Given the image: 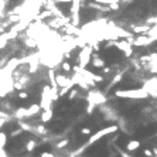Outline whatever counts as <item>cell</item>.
Segmentation results:
<instances>
[{"instance_id": "5b68a950", "label": "cell", "mask_w": 157, "mask_h": 157, "mask_svg": "<svg viewBox=\"0 0 157 157\" xmlns=\"http://www.w3.org/2000/svg\"><path fill=\"white\" fill-rule=\"evenodd\" d=\"M118 130V126H109V127H105V129H102V130H99L96 134H92L91 137H89V141L87 143V146H89V144H92V143H95L96 140H99L101 137H103L105 134H109V133H113V132H116Z\"/></svg>"}, {"instance_id": "83f0119b", "label": "cell", "mask_w": 157, "mask_h": 157, "mask_svg": "<svg viewBox=\"0 0 157 157\" xmlns=\"http://www.w3.org/2000/svg\"><path fill=\"white\" fill-rule=\"evenodd\" d=\"M6 123V120H4V118H0V127Z\"/></svg>"}, {"instance_id": "9c48e42d", "label": "cell", "mask_w": 157, "mask_h": 157, "mask_svg": "<svg viewBox=\"0 0 157 157\" xmlns=\"http://www.w3.org/2000/svg\"><path fill=\"white\" fill-rule=\"evenodd\" d=\"M41 110V108H40V105H37V103H34V105H31L30 108H26V118H33V116H36V115H38V112Z\"/></svg>"}, {"instance_id": "e0dca14e", "label": "cell", "mask_w": 157, "mask_h": 157, "mask_svg": "<svg viewBox=\"0 0 157 157\" xmlns=\"http://www.w3.org/2000/svg\"><path fill=\"white\" fill-rule=\"evenodd\" d=\"M77 96H78V89H70V92H68V99H70V101H74Z\"/></svg>"}, {"instance_id": "9a60e30c", "label": "cell", "mask_w": 157, "mask_h": 157, "mask_svg": "<svg viewBox=\"0 0 157 157\" xmlns=\"http://www.w3.org/2000/svg\"><path fill=\"white\" fill-rule=\"evenodd\" d=\"M6 143H7V134L3 133V132H0V147L4 149Z\"/></svg>"}, {"instance_id": "6da1fadb", "label": "cell", "mask_w": 157, "mask_h": 157, "mask_svg": "<svg viewBox=\"0 0 157 157\" xmlns=\"http://www.w3.org/2000/svg\"><path fill=\"white\" fill-rule=\"evenodd\" d=\"M115 95L118 98H129V99H146L149 95L146 94L144 89L137 88V89H118Z\"/></svg>"}, {"instance_id": "3957f363", "label": "cell", "mask_w": 157, "mask_h": 157, "mask_svg": "<svg viewBox=\"0 0 157 157\" xmlns=\"http://www.w3.org/2000/svg\"><path fill=\"white\" fill-rule=\"evenodd\" d=\"M88 103H94L95 106L98 105H103L106 103V96L103 94H101L99 91H89V94L87 96Z\"/></svg>"}, {"instance_id": "7a4b0ae2", "label": "cell", "mask_w": 157, "mask_h": 157, "mask_svg": "<svg viewBox=\"0 0 157 157\" xmlns=\"http://www.w3.org/2000/svg\"><path fill=\"white\" fill-rule=\"evenodd\" d=\"M92 47L91 45H84V47L79 50L78 57H77V61H78V67L79 68H87L89 63H91V57H92Z\"/></svg>"}, {"instance_id": "d6986e66", "label": "cell", "mask_w": 157, "mask_h": 157, "mask_svg": "<svg viewBox=\"0 0 157 157\" xmlns=\"http://www.w3.org/2000/svg\"><path fill=\"white\" fill-rule=\"evenodd\" d=\"M67 144H68V139H64V140H61V141H58V143H57V147H58V149H64Z\"/></svg>"}, {"instance_id": "ba28073f", "label": "cell", "mask_w": 157, "mask_h": 157, "mask_svg": "<svg viewBox=\"0 0 157 157\" xmlns=\"http://www.w3.org/2000/svg\"><path fill=\"white\" fill-rule=\"evenodd\" d=\"M89 64H92V67H95V68H101V70L105 67V61L99 57V54H92V57H91V63Z\"/></svg>"}, {"instance_id": "7402d4cb", "label": "cell", "mask_w": 157, "mask_h": 157, "mask_svg": "<svg viewBox=\"0 0 157 157\" xmlns=\"http://www.w3.org/2000/svg\"><path fill=\"white\" fill-rule=\"evenodd\" d=\"M18 98H20V99H27V98H28V94L24 92V91H21V92L18 94Z\"/></svg>"}, {"instance_id": "8992f818", "label": "cell", "mask_w": 157, "mask_h": 157, "mask_svg": "<svg viewBox=\"0 0 157 157\" xmlns=\"http://www.w3.org/2000/svg\"><path fill=\"white\" fill-rule=\"evenodd\" d=\"M115 47L118 48L119 51H122L125 57H132L133 55V48L132 44L127 40H120V41H115Z\"/></svg>"}, {"instance_id": "44dd1931", "label": "cell", "mask_w": 157, "mask_h": 157, "mask_svg": "<svg viewBox=\"0 0 157 157\" xmlns=\"http://www.w3.org/2000/svg\"><path fill=\"white\" fill-rule=\"evenodd\" d=\"M21 133H23V130H21V129H17V130H13V132L10 133V136H11V137H16V136H20Z\"/></svg>"}, {"instance_id": "d4e9b609", "label": "cell", "mask_w": 157, "mask_h": 157, "mask_svg": "<svg viewBox=\"0 0 157 157\" xmlns=\"http://www.w3.org/2000/svg\"><path fill=\"white\" fill-rule=\"evenodd\" d=\"M41 157H54V154H53V153H47V151H45V153H41Z\"/></svg>"}, {"instance_id": "4316f807", "label": "cell", "mask_w": 157, "mask_h": 157, "mask_svg": "<svg viewBox=\"0 0 157 157\" xmlns=\"http://www.w3.org/2000/svg\"><path fill=\"white\" fill-rule=\"evenodd\" d=\"M144 154L147 157H151V151H150V150H144Z\"/></svg>"}, {"instance_id": "277c9868", "label": "cell", "mask_w": 157, "mask_h": 157, "mask_svg": "<svg viewBox=\"0 0 157 157\" xmlns=\"http://www.w3.org/2000/svg\"><path fill=\"white\" fill-rule=\"evenodd\" d=\"M156 85H157V78L156 77H153V78L147 79L144 84H143V87L141 89H144L146 91V94L149 95V96H153V99H156L157 98V92H156Z\"/></svg>"}, {"instance_id": "8fae6325", "label": "cell", "mask_w": 157, "mask_h": 157, "mask_svg": "<svg viewBox=\"0 0 157 157\" xmlns=\"http://www.w3.org/2000/svg\"><path fill=\"white\" fill-rule=\"evenodd\" d=\"M24 37H26V36H24ZM24 45L27 48H30V50H34V48H37V41L34 38L26 37V38H24Z\"/></svg>"}, {"instance_id": "ac0fdd59", "label": "cell", "mask_w": 157, "mask_h": 157, "mask_svg": "<svg viewBox=\"0 0 157 157\" xmlns=\"http://www.w3.org/2000/svg\"><path fill=\"white\" fill-rule=\"evenodd\" d=\"M36 146H37V143L34 140H30L28 143H27V146H26V149H27V151H33V150L36 149Z\"/></svg>"}, {"instance_id": "ffe728a7", "label": "cell", "mask_w": 157, "mask_h": 157, "mask_svg": "<svg viewBox=\"0 0 157 157\" xmlns=\"http://www.w3.org/2000/svg\"><path fill=\"white\" fill-rule=\"evenodd\" d=\"M95 108H96V106H95L94 103H88V108H87V113H89V115H91V113H92V112H94V110H95Z\"/></svg>"}, {"instance_id": "52a82bcc", "label": "cell", "mask_w": 157, "mask_h": 157, "mask_svg": "<svg viewBox=\"0 0 157 157\" xmlns=\"http://www.w3.org/2000/svg\"><path fill=\"white\" fill-rule=\"evenodd\" d=\"M151 43H154V41H151V38H149L147 36H144V34H140V36H136L133 40H132V45L134 47H147L150 45Z\"/></svg>"}, {"instance_id": "603a6c76", "label": "cell", "mask_w": 157, "mask_h": 157, "mask_svg": "<svg viewBox=\"0 0 157 157\" xmlns=\"http://www.w3.org/2000/svg\"><path fill=\"white\" fill-rule=\"evenodd\" d=\"M81 133L82 134H91V129H88V127H82V129H81Z\"/></svg>"}, {"instance_id": "4fadbf2b", "label": "cell", "mask_w": 157, "mask_h": 157, "mask_svg": "<svg viewBox=\"0 0 157 157\" xmlns=\"http://www.w3.org/2000/svg\"><path fill=\"white\" fill-rule=\"evenodd\" d=\"M60 65H61V70H63L64 72H65V74H67V72H71V71H72V65H71V64L68 63V61H63V63L60 64Z\"/></svg>"}, {"instance_id": "2e32d148", "label": "cell", "mask_w": 157, "mask_h": 157, "mask_svg": "<svg viewBox=\"0 0 157 157\" xmlns=\"http://www.w3.org/2000/svg\"><path fill=\"white\" fill-rule=\"evenodd\" d=\"M70 89H72V88H71V87H63L60 91H58V92H57V94H58V98H63V96H65V95L70 92Z\"/></svg>"}, {"instance_id": "cb8c5ba5", "label": "cell", "mask_w": 157, "mask_h": 157, "mask_svg": "<svg viewBox=\"0 0 157 157\" xmlns=\"http://www.w3.org/2000/svg\"><path fill=\"white\" fill-rule=\"evenodd\" d=\"M55 4H60V3H71L72 0H53Z\"/></svg>"}, {"instance_id": "484cf974", "label": "cell", "mask_w": 157, "mask_h": 157, "mask_svg": "<svg viewBox=\"0 0 157 157\" xmlns=\"http://www.w3.org/2000/svg\"><path fill=\"white\" fill-rule=\"evenodd\" d=\"M110 71H112V70H110L109 67H103V68H102V72H103V74H109Z\"/></svg>"}, {"instance_id": "7c38bea8", "label": "cell", "mask_w": 157, "mask_h": 157, "mask_svg": "<svg viewBox=\"0 0 157 157\" xmlns=\"http://www.w3.org/2000/svg\"><path fill=\"white\" fill-rule=\"evenodd\" d=\"M139 147H140V141L133 140V141H130V143H127L126 150H127V151H134V150H137Z\"/></svg>"}, {"instance_id": "5bb4252c", "label": "cell", "mask_w": 157, "mask_h": 157, "mask_svg": "<svg viewBox=\"0 0 157 157\" xmlns=\"http://www.w3.org/2000/svg\"><path fill=\"white\" fill-rule=\"evenodd\" d=\"M95 3H99V4H103V6H110L113 3H120L119 0H94Z\"/></svg>"}, {"instance_id": "30bf717a", "label": "cell", "mask_w": 157, "mask_h": 157, "mask_svg": "<svg viewBox=\"0 0 157 157\" xmlns=\"http://www.w3.org/2000/svg\"><path fill=\"white\" fill-rule=\"evenodd\" d=\"M53 118H54V112H53V109L44 110V112L41 113V122H43V123H48Z\"/></svg>"}]
</instances>
